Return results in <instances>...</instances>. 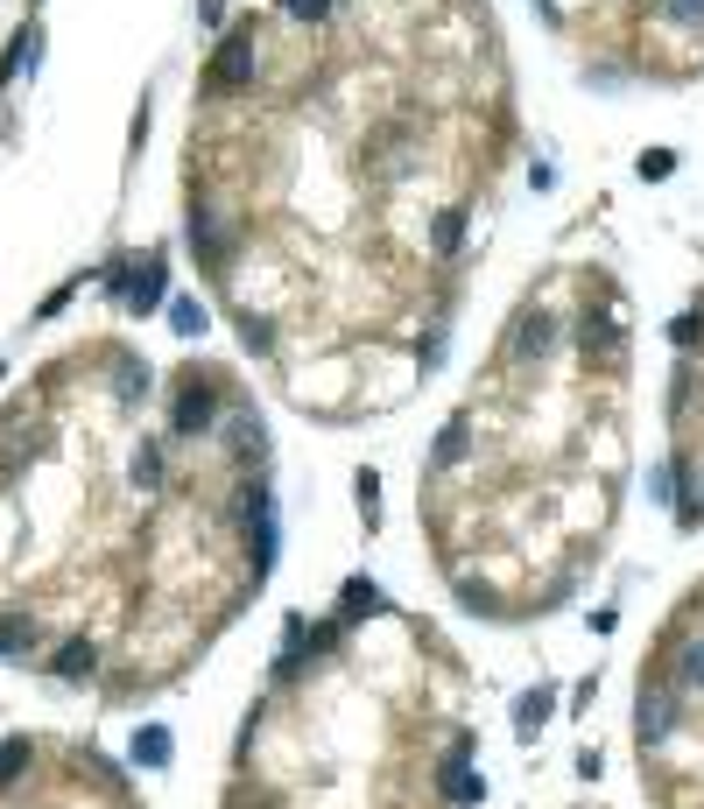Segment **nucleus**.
I'll list each match as a JSON object with an SVG mask.
<instances>
[{
    "mask_svg": "<svg viewBox=\"0 0 704 809\" xmlns=\"http://www.w3.org/2000/svg\"><path fill=\"white\" fill-rule=\"evenodd\" d=\"M254 78H261V22L246 14V22H233L219 35V56L204 64V99H233Z\"/></svg>",
    "mask_w": 704,
    "mask_h": 809,
    "instance_id": "1",
    "label": "nucleus"
},
{
    "mask_svg": "<svg viewBox=\"0 0 704 809\" xmlns=\"http://www.w3.org/2000/svg\"><path fill=\"white\" fill-rule=\"evenodd\" d=\"M225 395L219 374H204V366H183L177 388H169V437H212L219 416H225Z\"/></svg>",
    "mask_w": 704,
    "mask_h": 809,
    "instance_id": "2",
    "label": "nucleus"
},
{
    "mask_svg": "<svg viewBox=\"0 0 704 809\" xmlns=\"http://www.w3.org/2000/svg\"><path fill=\"white\" fill-rule=\"evenodd\" d=\"M570 338H578L585 366H606V374H620V366H627V317H620V303H613V296L585 303V317L570 324Z\"/></svg>",
    "mask_w": 704,
    "mask_h": 809,
    "instance_id": "3",
    "label": "nucleus"
},
{
    "mask_svg": "<svg viewBox=\"0 0 704 809\" xmlns=\"http://www.w3.org/2000/svg\"><path fill=\"white\" fill-rule=\"evenodd\" d=\"M676 711H683V690L670 676H641V697H634V739H641V754L676 739Z\"/></svg>",
    "mask_w": 704,
    "mask_h": 809,
    "instance_id": "4",
    "label": "nucleus"
},
{
    "mask_svg": "<svg viewBox=\"0 0 704 809\" xmlns=\"http://www.w3.org/2000/svg\"><path fill=\"white\" fill-rule=\"evenodd\" d=\"M557 345H564V324L549 317L543 303H528V311L507 324V353H501V359L528 374V366H549V359H557Z\"/></svg>",
    "mask_w": 704,
    "mask_h": 809,
    "instance_id": "5",
    "label": "nucleus"
},
{
    "mask_svg": "<svg viewBox=\"0 0 704 809\" xmlns=\"http://www.w3.org/2000/svg\"><path fill=\"white\" fill-rule=\"evenodd\" d=\"M183 246L190 254H198L204 267H212V275H225V254H233L240 246V225H225L212 204L204 198H190V219H183Z\"/></svg>",
    "mask_w": 704,
    "mask_h": 809,
    "instance_id": "6",
    "label": "nucleus"
},
{
    "mask_svg": "<svg viewBox=\"0 0 704 809\" xmlns=\"http://www.w3.org/2000/svg\"><path fill=\"white\" fill-rule=\"evenodd\" d=\"M113 296H120L135 317L162 311V303H169V254H141V261H127V267H120V282H113Z\"/></svg>",
    "mask_w": 704,
    "mask_h": 809,
    "instance_id": "7",
    "label": "nucleus"
},
{
    "mask_svg": "<svg viewBox=\"0 0 704 809\" xmlns=\"http://www.w3.org/2000/svg\"><path fill=\"white\" fill-rule=\"evenodd\" d=\"M437 788H444V802H451V809H472V802L486 796V775L472 767V739H459L444 760H437Z\"/></svg>",
    "mask_w": 704,
    "mask_h": 809,
    "instance_id": "8",
    "label": "nucleus"
},
{
    "mask_svg": "<svg viewBox=\"0 0 704 809\" xmlns=\"http://www.w3.org/2000/svg\"><path fill=\"white\" fill-rule=\"evenodd\" d=\"M225 451L240 458V465H261L269 458V430H261V416H254V401H225Z\"/></svg>",
    "mask_w": 704,
    "mask_h": 809,
    "instance_id": "9",
    "label": "nucleus"
},
{
    "mask_svg": "<svg viewBox=\"0 0 704 809\" xmlns=\"http://www.w3.org/2000/svg\"><path fill=\"white\" fill-rule=\"evenodd\" d=\"M380 612H388V599H380V585H374V577H346V585H338V612H332V620L338 627H367V620H380Z\"/></svg>",
    "mask_w": 704,
    "mask_h": 809,
    "instance_id": "10",
    "label": "nucleus"
},
{
    "mask_svg": "<svg viewBox=\"0 0 704 809\" xmlns=\"http://www.w3.org/2000/svg\"><path fill=\"white\" fill-rule=\"evenodd\" d=\"M670 683L683 697H704V633H683L676 654H670Z\"/></svg>",
    "mask_w": 704,
    "mask_h": 809,
    "instance_id": "11",
    "label": "nucleus"
},
{
    "mask_svg": "<svg viewBox=\"0 0 704 809\" xmlns=\"http://www.w3.org/2000/svg\"><path fill=\"white\" fill-rule=\"evenodd\" d=\"M127 760L148 767V775H162V767L177 760V739H169V725H141L135 739H127Z\"/></svg>",
    "mask_w": 704,
    "mask_h": 809,
    "instance_id": "12",
    "label": "nucleus"
},
{
    "mask_svg": "<svg viewBox=\"0 0 704 809\" xmlns=\"http://www.w3.org/2000/svg\"><path fill=\"white\" fill-rule=\"evenodd\" d=\"M549 718H557V683H536V690H522V697H515V732H522V739H536Z\"/></svg>",
    "mask_w": 704,
    "mask_h": 809,
    "instance_id": "13",
    "label": "nucleus"
},
{
    "mask_svg": "<svg viewBox=\"0 0 704 809\" xmlns=\"http://www.w3.org/2000/svg\"><path fill=\"white\" fill-rule=\"evenodd\" d=\"M92 669H99V648H92L85 633H71V641L50 654V676H56V683H85Z\"/></svg>",
    "mask_w": 704,
    "mask_h": 809,
    "instance_id": "14",
    "label": "nucleus"
},
{
    "mask_svg": "<svg viewBox=\"0 0 704 809\" xmlns=\"http://www.w3.org/2000/svg\"><path fill=\"white\" fill-rule=\"evenodd\" d=\"M106 366H113V395H120V401H148V388H156V374H148V359H135V353H127V345H120V353H113Z\"/></svg>",
    "mask_w": 704,
    "mask_h": 809,
    "instance_id": "15",
    "label": "nucleus"
},
{
    "mask_svg": "<svg viewBox=\"0 0 704 809\" xmlns=\"http://www.w3.org/2000/svg\"><path fill=\"white\" fill-rule=\"evenodd\" d=\"M35 56H43V29L22 22V29H14V43H8V56H0V85H14L22 71H35Z\"/></svg>",
    "mask_w": 704,
    "mask_h": 809,
    "instance_id": "16",
    "label": "nucleus"
},
{
    "mask_svg": "<svg viewBox=\"0 0 704 809\" xmlns=\"http://www.w3.org/2000/svg\"><path fill=\"white\" fill-rule=\"evenodd\" d=\"M465 225H472V211H465V204L437 211V219H430V254H437V261H451V254L465 246Z\"/></svg>",
    "mask_w": 704,
    "mask_h": 809,
    "instance_id": "17",
    "label": "nucleus"
},
{
    "mask_svg": "<svg viewBox=\"0 0 704 809\" xmlns=\"http://www.w3.org/2000/svg\"><path fill=\"white\" fill-rule=\"evenodd\" d=\"M465 444H472V416H451L444 430H437V458H430V465H437V472L465 465Z\"/></svg>",
    "mask_w": 704,
    "mask_h": 809,
    "instance_id": "18",
    "label": "nucleus"
},
{
    "mask_svg": "<svg viewBox=\"0 0 704 809\" xmlns=\"http://www.w3.org/2000/svg\"><path fill=\"white\" fill-rule=\"evenodd\" d=\"M649 500L655 507H683V458H655L649 465Z\"/></svg>",
    "mask_w": 704,
    "mask_h": 809,
    "instance_id": "19",
    "label": "nucleus"
},
{
    "mask_svg": "<svg viewBox=\"0 0 704 809\" xmlns=\"http://www.w3.org/2000/svg\"><path fill=\"white\" fill-rule=\"evenodd\" d=\"M162 311H169V332L177 338H204V324H212V311H204L198 296H169Z\"/></svg>",
    "mask_w": 704,
    "mask_h": 809,
    "instance_id": "20",
    "label": "nucleus"
},
{
    "mask_svg": "<svg viewBox=\"0 0 704 809\" xmlns=\"http://www.w3.org/2000/svg\"><path fill=\"white\" fill-rule=\"evenodd\" d=\"M240 345L254 359H269L275 353V317H261V311H240Z\"/></svg>",
    "mask_w": 704,
    "mask_h": 809,
    "instance_id": "21",
    "label": "nucleus"
},
{
    "mask_svg": "<svg viewBox=\"0 0 704 809\" xmlns=\"http://www.w3.org/2000/svg\"><path fill=\"white\" fill-rule=\"evenodd\" d=\"M353 500H359V522L374 528V522H380V472H374V465L353 472Z\"/></svg>",
    "mask_w": 704,
    "mask_h": 809,
    "instance_id": "22",
    "label": "nucleus"
},
{
    "mask_svg": "<svg viewBox=\"0 0 704 809\" xmlns=\"http://www.w3.org/2000/svg\"><path fill=\"white\" fill-rule=\"evenodd\" d=\"M634 177H641V183H670V177H676V148H641V156H634Z\"/></svg>",
    "mask_w": 704,
    "mask_h": 809,
    "instance_id": "23",
    "label": "nucleus"
},
{
    "mask_svg": "<svg viewBox=\"0 0 704 809\" xmlns=\"http://www.w3.org/2000/svg\"><path fill=\"white\" fill-rule=\"evenodd\" d=\"M29 760H35V746H29V739H8V746H0V788L22 781V775H29Z\"/></svg>",
    "mask_w": 704,
    "mask_h": 809,
    "instance_id": "24",
    "label": "nucleus"
},
{
    "mask_svg": "<svg viewBox=\"0 0 704 809\" xmlns=\"http://www.w3.org/2000/svg\"><path fill=\"white\" fill-rule=\"evenodd\" d=\"M282 14H290V22H303V29H325L332 14H338V0H282Z\"/></svg>",
    "mask_w": 704,
    "mask_h": 809,
    "instance_id": "25",
    "label": "nucleus"
},
{
    "mask_svg": "<svg viewBox=\"0 0 704 809\" xmlns=\"http://www.w3.org/2000/svg\"><path fill=\"white\" fill-rule=\"evenodd\" d=\"M127 479H135L141 493H156V486H162V451H156V444H141V451H135V465H127Z\"/></svg>",
    "mask_w": 704,
    "mask_h": 809,
    "instance_id": "26",
    "label": "nucleus"
},
{
    "mask_svg": "<svg viewBox=\"0 0 704 809\" xmlns=\"http://www.w3.org/2000/svg\"><path fill=\"white\" fill-rule=\"evenodd\" d=\"M670 345H676V353H697V345H704V303H697V311H683V317L670 324Z\"/></svg>",
    "mask_w": 704,
    "mask_h": 809,
    "instance_id": "27",
    "label": "nucleus"
},
{
    "mask_svg": "<svg viewBox=\"0 0 704 809\" xmlns=\"http://www.w3.org/2000/svg\"><path fill=\"white\" fill-rule=\"evenodd\" d=\"M655 14L670 29H704V0H655Z\"/></svg>",
    "mask_w": 704,
    "mask_h": 809,
    "instance_id": "28",
    "label": "nucleus"
},
{
    "mask_svg": "<svg viewBox=\"0 0 704 809\" xmlns=\"http://www.w3.org/2000/svg\"><path fill=\"white\" fill-rule=\"evenodd\" d=\"M29 641H35L29 620H8V627H0V654H14V648H29Z\"/></svg>",
    "mask_w": 704,
    "mask_h": 809,
    "instance_id": "29",
    "label": "nucleus"
},
{
    "mask_svg": "<svg viewBox=\"0 0 704 809\" xmlns=\"http://www.w3.org/2000/svg\"><path fill=\"white\" fill-rule=\"evenodd\" d=\"M536 14H543V22H564V8H557V0H536Z\"/></svg>",
    "mask_w": 704,
    "mask_h": 809,
    "instance_id": "30",
    "label": "nucleus"
},
{
    "mask_svg": "<svg viewBox=\"0 0 704 809\" xmlns=\"http://www.w3.org/2000/svg\"><path fill=\"white\" fill-rule=\"evenodd\" d=\"M29 8H35V0H29Z\"/></svg>",
    "mask_w": 704,
    "mask_h": 809,
    "instance_id": "31",
    "label": "nucleus"
}]
</instances>
